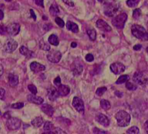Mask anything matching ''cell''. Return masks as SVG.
Returning <instances> with one entry per match:
<instances>
[{
	"mask_svg": "<svg viewBox=\"0 0 148 134\" xmlns=\"http://www.w3.org/2000/svg\"><path fill=\"white\" fill-rule=\"evenodd\" d=\"M30 12H31V17H32V18H34V21H36V15H35V13H34V10H30Z\"/></svg>",
	"mask_w": 148,
	"mask_h": 134,
	"instance_id": "49",
	"label": "cell"
},
{
	"mask_svg": "<svg viewBox=\"0 0 148 134\" xmlns=\"http://www.w3.org/2000/svg\"><path fill=\"white\" fill-rule=\"evenodd\" d=\"M54 131H55V133H66L64 132L63 131L60 130V128H55V129L54 130Z\"/></svg>",
	"mask_w": 148,
	"mask_h": 134,
	"instance_id": "47",
	"label": "cell"
},
{
	"mask_svg": "<svg viewBox=\"0 0 148 134\" xmlns=\"http://www.w3.org/2000/svg\"><path fill=\"white\" fill-rule=\"evenodd\" d=\"M49 43L51 45H54V46H58L59 45V40H58V37L55 35H52L49 37V39H48Z\"/></svg>",
	"mask_w": 148,
	"mask_h": 134,
	"instance_id": "24",
	"label": "cell"
},
{
	"mask_svg": "<svg viewBox=\"0 0 148 134\" xmlns=\"http://www.w3.org/2000/svg\"><path fill=\"white\" fill-rule=\"evenodd\" d=\"M119 10V7L115 3H109L105 6V14L107 16L112 17Z\"/></svg>",
	"mask_w": 148,
	"mask_h": 134,
	"instance_id": "11",
	"label": "cell"
},
{
	"mask_svg": "<svg viewBox=\"0 0 148 134\" xmlns=\"http://www.w3.org/2000/svg\"><path fill=\"white\" fill-rule=\"evenodd\" d=\"M133 49L134 50H136V51H137V50H140L141 49H142V45H134V48H133Z\"/></svg>",
	"mask_w": 148,
	"mask_h": 134,
	"instance_id": "46",
	"label": "cell"
},
{
	"mask_svg": "<svg viewBox=\"0 0 148 134\" xmlns=\"http://www.w3.org/2000/svg\"><path fill=\"white\" fill-rule=\"evenodd\" d=\"M146 51H147V53H148V47L146 48Z\"/></svg>",
	"mask_w": 148,
	"mask_h": 134,
	"instance_id": "56",
	"label": "cell"
},
{
	"mask_svg": "<svg viewBox=\"0 0 148 134\" xmlns=\"http://www.w3.org/2000/svg\"><path fill=\"white\" fill-rule=\"evenodd\" d=\"M41 109H42V111L44 113H45L49 117H52L54 114L53 107L49 104H44L41 107Z\"/></svg>",
	"mask_w": 148,
	"mask_h": 134,
	"instance_id": "19",
	"label": "cell"
},
{
	"mask_svg": "<svg viewBox=\"0 0 148 134\" xmlns=\"http://www.w3.org/2000/svg\"><path fill=\"white\" fill-rule=\"evenodd\" d=\"M49 12L52 16H55V15H57V14L59 13V9H58V7L56 4L53 3L51 5L50 8H49Z\"/></svg>",
	"mask_w": 148,
	"mask_h": 134,
	"instance_id": "25",
	"label": "cell"
},
{
	"mask_svg": "<svg viewBox=\"0 0 148 134\" xmlns=\"http://www.w3.org/2000/svg\"><path fill=\"white\" fill-rule=\"evenodd\" d=\"M107 90V88L105 87H101V88H99L97 89L96 90V94L98 95V96H102Z\"/></svg>",
	"mask_w": 148,
	"mask_h": 134,
	"instance_id": "33",
	"label": "cell"
},
{
	"mask_svg": "<svg viewBox=\"0 0 148 134\" xmlns=\"http://www.w3.org/2000/svg\"><path fill=\"white\" fill-rule=\"evenodd\" d=\"M6 125L8 129L10 130V131H15V130H18L21 128V121L18 118L10 117L7 120Z\"/></svg>",
	"mask_w": 148,
	"mask_h": 134,
	"instance_id": "5",
	"label": "cell"
},
{
	"mask_svg": "<svg viewBox=\"0 0 148 134\" xmlns=\"http://www.w3.org/2000/svg\"><path fill=\"white\" fill-rule=\"evenodd\" d=\"M96 120L99 122V124H101L102 125L105 127H108L110 125V120L108 118V117L105 116L103 114H98L96 116Z\"/></svg>",
	"mask_w": 148,
	"mask_h": 134,
	"instance_id": "16",
	"label": "cell"
},
{
	"mask_svg": "<svg viewBox=\"0 0 148 134\" xmlns=\"http://www.w3.org/2000/svg\"><path fill=\"white\" fill-rule=\"evenodd\" d=\"M24 106V104L23 102H18V103H15L12 104L11 107L12 109H20L21 108H23Z\"/></svg>",
	"mask_w": 148,
	"mask_h": 134,
	"instance_id": "37",
	"label": "cell"
},
{
	"mask_svg": "<svg viewBox=\"0 0 148 134\" xmlns=\"http://www.w3.org/2000/svg\"><path fill=\"white\" fill-rule=\"evenodd\" d=\"M35 2L37 5L44 8V0H35Z\"/></svg>",
	"mask_w": 148,
	"mask_h": 134,
	"instance_id": "44",
	"label": "cell"
},
{
	"mask_svg": "<svg viewBox=\"0 0 148 134\" xmlns=\"http://www.w3.org/2000/svg\"><path fill=\"white\" fill-rule=\"evenodd\" d=\"M128 18L127 14L123 12V13H121L119 15H116L112 21V23L114 26L115 27H116L119 29H122V28L124 27L125 23H126V21Z\"/></svg>",
	"mask_w": 148,
	"mask_h": 134,
	"instance_id": "3",
	"label": "cell"
},
{
	"mask_svg": "<svg viewBox=\"0 0 148 134\" xmlns=\"http://www.w3.org/2000/svg\"><path fill=\"white\" fill-rule=\"evenodd\" d=\"M85 59H86V61H88V62H92V61H94V56L93 55H92V54H87V55H86V57H85Z\"/></svg>",
	"mask_w": 148,
	"mask_h": 134,
	"instance_id": "39",
	"label": "cell"
},
{
	"mask_svg": "<svg viewBox=\"0 0 148 134\" xmlns=\"http://www.w3.org/2000/svg\"><path fill=\"white\" fill-rule=\"evenodd\" d=\"M139 133V129L136 126H133L127 130L126 133L129 134H137Z\"/></svg>",
	"mask_w": 148,
	"mask_h": 134,
	"instance_id": "32",
	"label": "cell"
},
{
	"mask_svg": "<svg viewBox=\"0 0 148 134\" xmlns=\"http://www.w3.org/2000/svg\"><path fill=\"white\" fill-rule=\"evenodd\" d=\"M8 82H9L10 85L11 87H16L18 85L19 82V79H18V76L14 74H10L8 75Z\"/></svg>",
	"mask_w": 148,
	"mask_h": 134,
	"instance_id": "17",
	"label": "cell"
},
{
	"mask_svg": "<svg viewBox=\"0 0 148 134\" xmlns=\"http://www.w3.org/2000/svg\"><path fill=\"white\" fill-rule=\"evenodd\" d=\"M96 25L99 29H100L101 31H105V32H109V31H112V28L108 25V23H106L105 21L102 19L98 20L96 23Z\"/></svg>",
	"mask_w": 148,
	"mask_h": 134,
	"instance_id": "12",
	"label": "cell"
},
{
	"mask_svg": "<svg viewBox=\"0 0 148 134\" xmlns=\"http://www.w3.org/2000/svg\"><path fill=\"white\" fill-rule=\"evenodd\" d=\"M3 72H4L3 66H2V64H0V76H2V75H3Z\"/></svg>",
	"mask_w": 148,
	"mask_h": 134,
	"instance_id": "50",
	"label": "cell"
},
{
	"mask_svg": "<svg viewBox=\"0 0 148 134\" xmlns=\"http://www.w3.org/2000/svg\"><path fill=\"white\" fill-rule=\"evenodd\" d=\"M7 28V32L11 36H16L17 35H18V33L20 32V30H21V26L19 23H11L10 25H8L6 27Z\"/></svg>",
	"mask_w": 148,
	"mask_h": 134,
	"instance_id": "9",
	"label": "cell"
},
{
	"mask_svg": "<svg viewBox=\"0 0 148 134\" xmlns=\"http://www.w3.org/2000/svg\"><path fill=\"white\" fill-rule=\"evenodd\" d=\"M110 70L115 75H119L126 70V66L121 63H113L110 65Z\"/></svg>",
	"mask_w": 148,
	"mask_h": 134,
	"instance_id": "10",
	"label": "cell"
},
{
	"mask_svg": "<svg viewBox=\"0 0 148 134\" xmlns=\"http://www.w3.org/2000/svg\"><path fill=\"white\" fill-rule=\"evenodd\" d=\"M20 52L28 58H31L34 55V52L30 50H28L27 48H25V46H22L20 48Z\"/></svg>",
	"mask_w": 148,
	"mask_h": 134,
	"instance_id": "21",
	"label": "cell"
},
{
	"mask_svg": "<svg viewBox=\"0 0 148 134\" xmlns=\"http://www.w3.org/2000/svg\"><path fill=\"white\" fill-rule=\"evenodd\" d=\"M66 26L68 30L71 31L73 33H78L79 32V26L76 23L72 22L71 21H68L66 23Z\"/></svg>",
	"mask_w": 148,
	"mask_h": 134,
	"instance_id": "20",
	"label": "cell"
},
{
	"mask_svg": "<svg viewBox=\"0 0 148 134\" xmlns=\"http://www.w3.org/2000/svg\"><path fill=\"white\" fill-rule=\"evenodd\" d=\"M72 71L73 75H80L83 72V66L79 64H75L72 68Z\"/></svg>",
	"mask_w": 148,
	"mask_h": 134,
	"instance_id": "22",
	"label": "cell"
},
{
	"mask_svg": "<svg viewBox=\"0 0 148 134\" xmlns=\"http://www.w3.org/2000/svg\"><path fill=\"white\" fill-rule=\"evenodd\" d=\"M17 48H18V43L12 39H8L4 45L5 52L9 53L14 52Z\"/></svg>",
	"mask_w": 148,
	"mask_h": 134,
	"instance_id": "8",
	"label": "cell"
},
{
	"mask_svg": "<svg viewBox=\"0 0 148 134\" xmlns=\"http://www.w3.org/2000/svg\"><path fill=\"white\" fill-rule=\"evenodd\" d=\"M126 88H127L129 90H135L137 88V87H136V85H134V84H132V82H126Z\"/></svg>",
	"mask_w": 148,
	"mask_h": 134,
	"instance_id": "35",
	"label": "cell"
},
{
	"mask_svg": "<svg viewBox=\"0 0 148 134\" xmlns=\"http://www.w3.org/2000/svg\"><path fill=\"white\" fill-rule=\"evenodd\" d=\"M4 18V12L3 11L0 10V20H2Z\"/></svg>",
	"mask_w": 148,
	"mask_h": 134,
	"instance_id": "51",
	"label": "cell"
},
{
	"mask_svg": "<svg viewBox=\"0 0 148 134\" xmlns=\"http://www.w3.org/2000/svg\"><path fill=\"white\" fill-rule=\"evenodd\" d=\"M132 33L133 36L143 41L148 40V32L145 28L139 25H133L132 26Z\"/></svg>",
	"mask_w": 148,
	"mask_h": 134,
	"instance_id": "1",
	"label": "cell"
},
{
	"mask_svg": "<svg viewBox=\"0 0 148 134\" xmlns=\"http://www.w3.org/2000/svg\"><path fill=\"white\" fill-rule=\"evenodd\" d=\"M94 133H106L105 131H100V130L97 129V128H95V129H94Z\"/></svg>",
	"mask_w": 148,
	"mask_h": 134,
	"instance_id": "45",
	"label": "cell"
},
{
	"mask_svg": "<svg viewBox=\"0 0 148 134\" xmlns=\"http://www.w3.org/2000/svg\"><path fill=\"white\" fill-rule=\"evenodd\" d=\"M116 95H117L118 97H119V98H121V97H122V95H123V93H121L119 92V91H116Z\"/></svg>",
	"mask_w": 148,
	"mask_h": 134,
	"instance_id": "53",
	"label": "cell"
},
{
	"mask_svg": "<svg viewBox=\"0 0 148 134\" xmlns=\"http://www.w3.org/2000/svg\"><path fill=\"white\" fill-rule=\"evenodd\" d=\"M31 124L35 128H40L43 125V119L41 117H37L31 121Z\"/></svg>",
	"mask_w": 148,
	"mask_h": 134,
	"instance_id": "23",
	"label": "cell"
},
{
	"mask_svg": "<svg viewBox=\"0 0 148 134\" xmlns=\"http://www.w3.org/2000/svg\"><path fill=\"white\" fill-rule=\"evenodd\" d=\"M6 32H7V28H5L4 26L2 25L0 26V35H4L6 34Z\"/></svg>",
	"mask_w": 148,
	"mask_h": 134,
	"instance_id": "41",
	"label": "cell"
},
{
	"mask_svg": "<svg viewBox=\"0 0 148 134\" xmlns=\"http://www.w3.org/2000/svg\"><path fill=\"white\" fill-rule=\"evenodd\" d=\"M55 23H56L60 27H61V28H63V27L65 26V23H64V21H62V19H61L60 18H59V17H57V18H55Z\"/></svg>",
	"mask_w": 148,
	"mask_h": 134,
	"instance_id": "36",
	"label": "cell"
},
{
	"mask_svg": "<svg viewBox=\"0 0 148 134\" xmlns=\"http://www.w3.org/2000/svg\"><path fill=\"white\" fill-rule=\"evenodd\" d=\"M97 1H99V2H101V3H104L106 0H97Z\"/></svg>",
	"mask_w": 148,
	"mask_h": 134,
	"instance_id": "55",
	"label": "cell"
},
{
	"mask_svg": "<svg viewBox=\"0 0 148 134\" xmlns=\"http://www.w3.org/2000/svg\"><path fill=\"white\" fill-rule=\"evenodd\" d=\"M141 15H142V12H141L140 9H135L133 12V18L134 19L137 20L140 18Z\"/></svg>",
	"mask_w": 148,
	"mask_h": 134,
	"instance_id": "34",
	"label": "cell"
},
{
	"mask_svg": "<svg viewBox=\"0 0 148 134\" xmlns=\"http://www.w3.org/2000/svg\"><path fill=\"white\" fill-rule=\"evenodd\" d=\"M139 0H127L126 1V5L129 8H134L139 4Z\"/></svg>",
	"mask_w": 148,
	"mask_h": 134,
	"instance_id": "31",
	"label": "cell"
},
{
	"mask_svg": "<svg viewBox=\"0 0 148 134\" xmlns=\"http://www.w3.org/2000/svg\"><path fill=\"white\" fill-rule=\"evenodd\" d=\"M54 83H55V85L59 86V85L61 84L60 77H57L55 79V80H54Z\"/></svg>",
	"mask_w": 148,
	"mask_h": 134,
	"instance_id": "42",
	"label": "cell"
},
{
	"mask_svg": "<svg viewBox=\"0 0 148 134\" xmlns=\"http://www.w3.org/2000/svg\"><path fill=\"white\" fill-rule=\"evenodd\" d=\"M39 48H40L42 50H45V51H48L50 50V46H49L48 44H47L43 39H42V40L39 42Z\"/></svg>",
	"mask_w": 148,
	"mask_h": 134,
	"instance_id": "30",
	"label": "cell"
},
{
	"mask_svg": "<svg viewBox=\"0 0 148 134\" xmlns=\"http://www.w3.org/2000/svg\"><path fill=\"white\" fill-rule=\"evenodd\" d=\"M28 90L31 91V93L32 94H35L36 95V94L37 93V89H36V87L35 85H32V84H31V85H28Z\"/></svg>",
	"mask_w": 148,
	"mask_h": 134,
	"instance_id": "38",
	"label": "cell"
},
{
	"mask_svg": "<svg viewBox=\"0 0 148 134\" xmlns=\"http://www.w3.org/2000/svg\"><path fill=\"white\" fill-rule=\"evenodd\" d=\"M27 99L29 102L32 104H42L44 102V99L40 96H36L35 94H30L27 96Z\"/></svg>",
	"mask_w": 148,
	"mask_h": 134,
	"instance_id": "15",
	"label": "cell"
},
{
	"mask_svg": "<svg viewBox=\"0 0 148 134\" xmlns=\"http://www.w3.org/2000/svg\"><path fill=\"white\" fill-rule=\"evenodd\" d=\"M0 115H1V111H0Z\"/></svg>",
	"mask_w": 148,
	"mask_h": 134,
	"instance_id": "58",
	"label": "cell"
},
{
	"mask_svg": "<svg viewBox=\"0 0 148 134\" xmlns=\"http://www.w3.org/2000/svg\"><path fill=\"white\" fill-rule=\"evenodd\" d=\"M47 95L48 98L50 101L54 102L55 100L58 99V98L59 97L60 94L58 93V90L55 88V87H50L49 88H48L47 90Z\"/></svg>",
	"mask_w": 148,
	"mask_h": 134,
	"instance_id": "13",
	"label": "cell"
},
{
	"mask_svg": "<svg viewBox=\"0 0 148 134\" xmlns=\"http://www.w3.org/2000/svg\"><path fill=\"white\" fill-rule=\"evenodd\" d=\"M55 129V128L54 127L53 124L50 122H46L44 125V130L45 131H49V132H52L54 131V130ZM54 133V132H53Z\"/></svg>",
	"mask_w": 148,
	"mask_h": 134,
	"instance_id": "26",
	"label": "cell"
},
{
	"mask_svg": "<svg viewBox=\"0 0 148 134\" xmlns=\"http://www.w3.org/2000/svg\"><path fill=\"white\" fill-rule=\"evenodd\" d=\"M58 93H59L60 95H61V96H65V95L69 94L70 88L68 86H67V85L60 84V85H59V87H58Z\"/></svg>",
	"mask_w": 148,
	"mask_h": 134,
	"instance_id": "18",
	"label": "cell"
},
{
	"mask_svg": "<svg viewBox=\"0 0 148 134\" xmlns=\"http://www.w3.org/2000/svg\"><path fill=\"white\" fill-rule=\"evenodd\" d=\"M144 128H145V131H146L147 133H148V120L145 122V125H144Z\"/></svg>",
	"mask_w": 148,
	"mask_h": 134,
	"instance_id": "48",
	"label": "cell"
},
{
	"mask_svg": "<svg viewBox=\"0 0 148 134\" xmlns=\"http://www.w3.org/2000/svg\"><path fill=\"white\" fill-rule=\"evenodd\" d=\"M129 79V77L128 76V75H121V76L117 79L116 83L118 84V85H119V84L125 83V82H127Z\"/></svg>",
	"mask_w": 148,
	"mask_h": 134,
	"instance_id": "29",
	"label": "cell"
},
{
	"mask_svg": "<svg viewBox=\"0 0 148 134\" xmlns=\"http://www.w3.org/2000/svg\"><path fill=\"white\" fill-rule=\"evenodd\" d=\"M116 119L117 120L118 125L120 127L128 126L130 123L131 116L128 112L121 110L119 111L116 115Z\"/></svg>",
	"mask_w": 148,
	"mask_h": 134,
	"instance_id": "2",
	"label": "cell"
},
{
	"mask_svg": "<svg viewBox=\"0 0 148 134\" xmlns=\"http://www.w3.org/2000/svg\"><path fill=\"white\" fill-rule=\"evenodd\" d=\"M5 1H7V2H11L12 0H5Z\"/></svg>",
	"mask_w": 148,
	"mask_h": 134,
	"instance_id": "57",
	"label": "cell"
},
{
	"mask_svg": "<svg viewBox=\"0 0 148 134\" xmlns=\"http://www.w3.org/2000/svg\"><path fill=\"white\" fill-rule=\"evenodd\" d=\"M5 89L0 87V99L3 100L4 98H5Z\"/></svg>",
	"mask_w": 148,
	"mask_h": 134,
	"instance_id": "40",
	"label": "cell"
},
{
	"mask_svg": "<svg viewBox=\"0 0 148 134\" xmlns=\"http://www.w3.org/2000/svg\"><path fill=\"white\" fill-rule=\"evenodd\" d=\"M4 117L7 118V119H9V118L10 117V116L9 115V112H6V113H5V115H4Z\"/></svg>",
	"mask_w": 148,
	"mask_h": 134,
	"instance_id": "52",
	"label": "cell"
},
{
	"mask_svg": "<svg viewBox=\"0 0 148 134\" xmlns=\"http://www.w3.org/2000/svg\"><path fill=\"white\" fill-rule=\"evenodd\" d=\"M73 106L79 113H84V104L83 100L79 97H74L73 99Z\"/></svg>",
	"mask_w": 148,
	"mask_h": 134,
	"instance_id": "7",
	"label": "cell"
},
{
	"mask_svg": "<svg viewBox=\"0 0 148 134\" xmlns=\"http://www.w3.org/2000/svg\"><path fill=\"white\" fill-rule=\"evenodd\" d=\"M30 68H31V70L32 72H34V73H39V72H42V71H45L46 67L45 66L42 65V64H39V63L37 62H32L30 65Z\"/></svg>",
	"mask_w": 148,
	"mask_h": 134,
	"instance_id": "14",
	"label": "cell"
},
{
	"mask_svg": "<svg viewBox=\"0 0 148 134\" xmlns=\"http://www.w3.org/2000/svg\"><path fill=\"white\" fill-rule=\"evenodd\" d=\"M47 57V59L50 62L56 64V63H58L60 61L61 58H62V54H61V52L60 51L54 49H51L48 52Z\"/></svg>",
	"mask_w": 148,
	"mask_h": 134,
	"instance_id": "6",
	"label": "cell"
},
{
	"mask_svg": "<svg viewBox=\"0 0 148 134\" xmlns=\"http://www.w3.org/2000/svg\"><path fill=\"white\" fill-rule=\"evenodd\" d=\"M133 80L140 85H146L148 83V75L145 72H136L133 76Z\"/></svg>",
	"mask_w": 148,
	"mask_h": 134,
	"instance_id": "4",
	"label": "cell"
},
{
	"mask_svg": "<svg viewBox=\"0 0 148 134\" xmlns=\"http://www.w3.org/2000/svg\"><path fill=\"white\" fill-rule=\"evenodd\" d=\"M87 35L89 36V39L92 41H95L97 38V33L95 29H89L87 30Z\"/></svg>",
	"mask_w": 148,
	"mask_h": 134,
	"instance_id": "28",
	"label": "cell"
},
{
	"mask_svg": "<svg viewBox=\"0 0 148 134\" xmlns=\"http://www.w3.org/2000/svg\"><path fill=\"white\" fill-rule=\"evenodd\" d=\"M76 46H77L76 42H72V43H71V47H72V48H76Z\"/></svg>",
	"mask_w": 148,
	"mask_h": 134,
	"instance_id": "54",
	"label": "cell"
},
{
	"mask_svg": "<svg viewBox=\"0 0 148 134\" xmlns=\"http://www.w3.org/2000/svg\"><path fill=\"white\" fill-rule=\"evenodd\" d=\"M64 2H65L66 5H69L71 7H73L74 6V2H73L72 0H62Z\"/></svg>",
	"mask_w": 148,
	"mask_h": 134,
	"instance_id": "43",
	"label": "cell"
},
{
	"mask_svg": "<svg viewBox=\"0 0 148 134\" xmlns=\"http://www.w3.org/2000/svg\"><path fill=\"white\" fill-rule=\"evenodd\" d=\"M100 106L104 110H108L110 108V103L108 101H107V100H101Z\"/></svg>",
	"mask_w": 148,
	"mask_h": 134,
	"instance_id": "27",
	"label": "cell"
}]
</instances>
